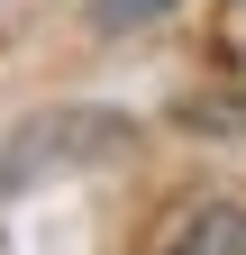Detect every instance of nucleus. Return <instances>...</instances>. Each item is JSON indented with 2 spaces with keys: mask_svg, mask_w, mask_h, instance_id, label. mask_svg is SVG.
<instances>
[{
  "mask_svg": "<svg viewBox=\"0 0 246 255\" xmlns=\"http://www.w3.org/2000/svg\"><path fill=\"white\" fill-rule=\"evenodd\" d=\"M173 255H246V210H201L173 237Z\"/></svg>",
  "mask_w": 246,
  "mask_h": 255,
  "instance_id": "f257e3e1",
  "label": "nucleus"
},
{
  "mask_svg": "<svg viewBox=\"0 0 246 255\" xmlns=\"http://www.w3.org/2000/svg\"><path fill=\"white\" fill-rule=\"evenodd\" d=\"M155 9H173V0H101V27H137V18H155Z\"/></svg>",
  "mask_w": 246,
  "mask_h": 255,
  "instance_id": "f03ea898",
  "label": "nucleus"
}]
</instances>
